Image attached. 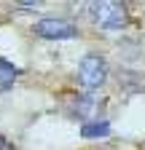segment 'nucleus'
Wrapping results in <instances>:
<instances>
[{"label":"nucleus","mask_w":145,"mask_h":150,"mask_svg":"<svg viewBox=\"0 0 145 150\" xmlns=\"http://www.w3.org/2000/svg\"><path fill=\"white\" fill-rule=\"evenodd\" d=\"M107 72H110V67H107V59L102 54H86L83 59L78 62V70H75V78H78V86L86 91V94H92L97 88L105 86L107 81Z\"/></svg>","instance_id":"f257e3e1"},{"label":"nucleus","mask_w":145,"mask_h":150,"mask_svg":"<svg viewBox=\"0 0 145 150\" xmlns=\"http://www.w3.org/2000/svg\"><path fill=\"white\" fill-rule=\"evenodd\" d=\"M89 13H92V22L107 32H118L129 24V11H126L124 3H110V0L89 3Z\"/></svg>","instance_id":"f03ea898"},{"label":"nucleus","mask_w":145,"mask_h":150,"mask_svg":"<svg viewBox=\"0 0 145 150\" xmlns=\"http://www.w3.org/2000/svg\"><path fill=\"white\" fill-rule=\"evenodd\" d=\"M32 32L41 40H72L78 38V24L65 16H41L32 24Z\"/></svg>","instance_id":"7ed1b4c3"},{"label":"nucleus","mask_w":145,"mask_h":150,"mask_svg":"<svg viewBox=\"0 0 145 150\" xmlns=\"http://www.w3.org/2000/svg\"><path fill=\"white\" fill-rule=\"evenodd\" d=\"M81 137L83 139H97V137H110V121H86L81 126Z\"/></svg>","instance_id":"20e7f679"},{"label":"nucleus","mask_w":145,"mask_h":150,"mask_svg":"<svg viewBox=\"0 0 145 150\" xmlns=\"http://www.w3.org/2000/svg\"><path fill=\"white\" fill-rule=\"evenodd\" d=\"M94 110H97V102L89 97V94H83V97H78L75 99V105H72V112H75L78 118H89V115H94Z\"/></svg>","instance_id":"39448f33"},{"label":"nucleus","mask_w":145,"mask_h":150,"mask_svg":"<svg viewBox=\"0 0 145 150\" xmlns=\"http://www.w3.org/2000/svg\"><path fill=\"white\" fill-rule=\"evenodd\" d=\"M19 75V70H16L11 62L0 59V88H11L14 86V78Z\"/></svg>","instance_id":"423d86ee"},{"label":"nucleus","mask_w":145,"mask_h":150,"mask_svg":"<svg viewBox=\"0 0 145 150\" xmlns=\"http://www.w3.org/2000/svg\"><path fill=\"white\" fill-rule=\"evenodd\" d=\"M0 150H14V145H11V142H8L3 134H0Z\"/></svg>","instance_id":"0eeeda50"}]
</instances>
